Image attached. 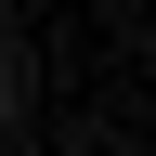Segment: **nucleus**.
<instances>
[{"mask_svg": "<svg viewBox=\"0 0 156 156\" xmlns=\"http://www.w3.org/2000/svg\"><path fill=\"white\" fill-rule=\"evenodd\" d=\"M0 130H13V39H0Z\"/></svg>", "mask_w": 156, "mask_h": 156, "instance_id": "1", "label": "nucleus"}]
</instances>
